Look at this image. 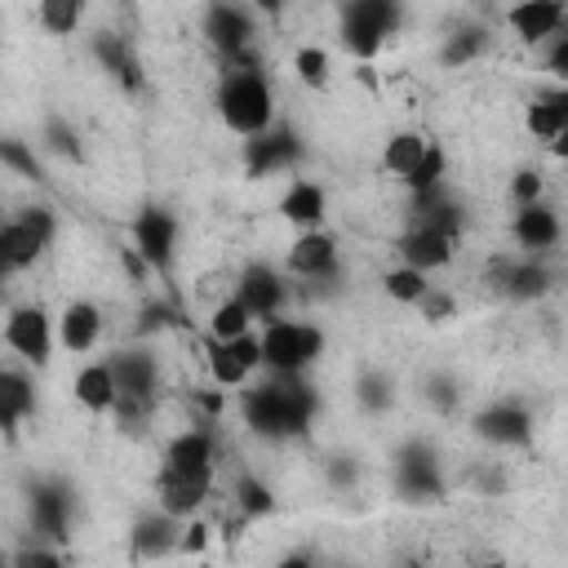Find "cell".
<instances>
[{"instance_id": "7dc6e473", "label": "cell", "mask_w": 568, "mask_h": 568, "mask_svg": "<svg viewBox=\"0 0 568 568\" xmlns=\"http://www.w3.org/2000/svg\"><path fill=\"white\" fill-rule=\"evenodd\" d=\"M324 475H328V484H333V488H355V479H359V466H355L351 457H333V462L324 466Z\"/></svg>"}, {"instance_id": "8992f818", "label": "cell", "mask_w": 568, "mask_h": 568, "mask_svg": "<svg viewBox=\"0 0 568 568\" xmlns=\"http://www.w3.org/2000/svg\"><path fill=\"white\" fill-rule=\"evenodd\" d=\"M53 235H58V217H53L49 204H31L18 217H9L0 226V262H4V271L36 266L40 253L53 244Z\"/></svg>"}, {"instance_id": "681fc988", "label": "cell", "mask_w": 568, "mask_h": 568, "mask_svg": "<svg viewBox=\"0 0 568 568\" xmlns=\"http://www.w3.org/2000/svg\"><path fill=\"white\" fill-rule=\"evenodd\" d=\"M550 111H555V120H559V129H568V84H555V89H546V93H537Z\"/></svg>"}, {"instance_id": "ac0fdd59", "label": "cell", "mask_w": 568, "mask_h": 568, "mask_svg": "<svg viewBox=\"0 0 568 568\" xmlns=\"http://www.w3.org/2000/svg\"><path fill=\"white\" fill-rule=\"evenodd\" d=\"M89 53H93V62H98L124 93H138V89H142V67H138V53H133V44H129L124 36L98 31V36H89Z\"/></svg>"}, {"instance_id": "cb8c5ba5", "label": "cell", "mask_w": 568, "mask_h": 568, "mask_svg": "<svg viewBox=\"0 0 568 568\" xmlns=\"http://www.w3.org/2000/svg\"><path fill=\"white\" fill-rule=\"evenodd\" d=\"M280 213H284V222H293L297 231H315V226H324L328 195H324L320 182H311V178H293L288 191H284V200H280Z\"/></svg>"}, {"instance_id": "d6a6232c", "label": "cell", "mask_w": 568, "mask_h": 568, "mask_svg": "<svg viewBox=\"0 0 568 568\" xmlns=\"http://www.w3.org/2000/svg\"><path fill=\"white\" fill-rule=\"evenodd\" d=\"M382 288H386V297H390V302L417 306V297L430 288V280H426V271H417V266L399 262V266H390V271L382 275Z\"/></svg>"}, {"instance_id": "4316f807", "label": "cell", "mask_w": 568, "mask_h": 568, "mask_svg": "<svg viewBox=\"0 0 568 568\" xmlns=\"http://www.w3.org/2000/svg\"><path fill=\"white\" fill-rule=\"evenodd\" d=\"M488 44H493V36H488L484 27L462 22V27H453V31L444 36V44H439V67H448V71L470 67L475 58H484V53H488Z\"/></svg>"}, {"instance_id": "484cf974", "label": "cell", "mask_w": 568, "mask_h": 568, "mask_svg": "<svg viewBox=\"0 0 568 568\" xmlns=\"http://www.w3.org/2000/svg\"><path fill=\"white\" fill-rule=\"evenodd\" d=\"M31 413H36V382L22 368H4L0 373V426H4V435L13 439L22 417H31Z\"/></svg>"}, {"instance_id": "f907efd6", "label": "cell", "mask_w": 568, "mask_h": 568, "mask_svg": "<svg viewBox=\"0 0 568 568\" xmlns=\"http://www.w3.org/2000/svg\"><path fill=\"white\" fill-rule=\"evenodd\" d=\"M209 541V528L204 524H191V528H182V546H178V555H191V550H200Z\"/></svg>"}, {"instance_id": "d6986e66", "label": "cell", "mask_w": 568, "mask_h": 568, "mask_svg": "<svg viewBox=\"0 0 568 568\" xmlns=\"http://www.w3.org/2000/svg\"><path fill=\"white\" fill-rule=\"evenodd\" d=\"M111 373L120 382V395L133 399H155L160 395V359L146 346H124L111 355Z\"/></svg>"}, {"instance_id": "74e56055", "label": "cell", "mask_w": 568, "mask_h": 568, "mask_svg": "<svg viewBox=\"0 0 568 568\" xmlns=\"http://www.w3.org/2000/svg\"><path fill=\"white\" fill-rule=\"evenodd\" d=\"M0 164H4L9 173L27 178V182H40V178H44V173H40L36 151H31L27 142H18V138H4V142H0Z\"/></svg>"}, {"instance_id": "7a4b0ae2", "label": "cell", "mask_w": 568, "mask_h": 568, "mask_svg": "<svg viewBox=\"0 0 568 568\" xmlns=\"http://www.w3.org/2000/svg\"><path fill=\"white\" fill-rule=\"evenodd\" d=\"M217 115L235 138H257L275 124L271 80L262 71H226L217 84Z\"/></svg>"}, {"instance_id": "816d5d0a", "label": "cell", "mask_w": 568, "mask_h": 568, "mask_svg": "<svg viewBox=\"0 0 568 568\" xmlns=\"http://www.w3.org/2000/svg\"><path fill=\"white\" fill-rule=\"evenodd\" d=\"M248 4H253V13H262V18H271V22H280L284 9H288V0H248Z\"/></svg>"}, {"instance_id": "4fadbf2b", "label": "cell", "mask_w": 568, "mask_h": 568, "mask_svg": "<svg viewBox=\"0 0 568 568\" xmlns=\"http://www.w3.org/2000/svg\"><path fill=\"white\" fill-rule=\"evenodd\" d=\"M204 36H209V44L217 49V58H226V53L253 44V36H257L253 4L244 9V4H235V0H213V4L204 9Z\"/></svg>"}, {"instance_id": "9a60e30c", "label": "cell", "mask_w": 568, "mask_h": 568, "mask_svg": "<svg viewBox=\"0 0 568 568\" xmlns=\"http://www.w3.org/2000/svg\"><path fill=\"white\" fill-rule=\"evenodd\" d=\"M213 493V475H186V470H169L160 466L155 475V506L178 515V519H191Z\"/></svg>"}, {"instance_id": "7bdbcfd3", "label": "cell", "mask_w": 568, "mask_h": 568, "mask_svg": "<svg viewBox=\"0 0 568 568\" xmlns=\"http://www.w3.org/2000/svg\"><path fill=\"white\" fill-rule=\"evenodd\" d=\"M541 191H546V182H541L537 169H519V173L510 178V200H515V204H532V200H541Z\"/></svg>"}, {"instance_id": "c3c4849f", "label": "cell", "mask_w": 568, "mask_h": 568, "mask_svg": "<svg viewBox=\"0 0 568 568\" xmlns=\"http://www.w3.org/2000/svg\"><path fill=\"white\" fill-rule=\"evenodd\" d=\"M173 320V311L164 306V302H146V311L138 315V333H155V328H164Z\"/></svg>"}, {"instance_id": "d4e9b609", "label": "cell", "mask_w": 568, "mask_h": 568, "mask_svg": "<svg viewBox=\"0 0 568 568\" xmlns=\"http://www.w3.org/2000/svg\"><path fill=\"white\" fill-rule=\"evenodd\" d=\"M213 462H217V448H213V435L209 430H182L169 439L164 448V466L169 470H186V475H213Z\"/></svg>"}, {"instance_id": "6da1fadb", "label": "cell", "mask_w": 568, "mask_h": 568, "mask_svg": "<svg viewBox=\"0 0 568 568\" xmlns=\"http://www.w3.org/2000/svg\"><path fill=\"white\" fill-rule=\"evenodd\" d=\"M315 408H320V399L302 382V373H275V382H262V386L244 390V399H240L244 426L271 444L302 439L315 422Z\"/></svg>"}, {"instance_id": "f1b7e54d", "label": "cell", "mask_w": 568, "mask_h": 568, "mask_svg": "<svg viewBox=\"0 0 568 568\" xmlns=\"http://www.w3.org/2000/svg\"><path fill=\"white\" fill-rule=\"evenodd\" d=\"M501 293H506L510 302H537V297H546V293H550V271H546V262H541L537 253L519 257Z\"/></svg>"}, {"instance_id": "7402d4cb", "label": "cell", "mask_w": 568, "mask_h": 568, "mask_svg": "<svg viewBox=\"0 0 568 568\" xmlns=\"http://www.w3.org/2000/svg\"><path fill=\"white\" fill-rule=\"evenodd\" d=\"M182 546V519L169 510H151L133 524V559H164Z\"/></svg>"}, {"instance_id": "9c48e42d", "label": "cell", "mask_w": 568, "mask_h": 568, "mask_svg": "<svg viewBox=\"0 0 568 568\" xmlns=\"http://www.w3.org/2000/svg\"><path fill=\"white\" fill-rule=\"evenodd\" d=\"M470 430L493 448H524L532 439V413L519 399H493L470 417Z\"/></svg>"}, {"instance_id": "52a82bcc", "label": "cell", "mask_w": 568, "mask_h": 568, "mask_svg": "<svg viewBox=\"0 0 568 568\" xmlns=\"http://www.w3.org/2000/svg\"><path fill=\"white\" fill-rule=\"evenodd\" d=\"M133 248L151 262L160 280H173V253H178V217L160 204H146L133 217Z\"/></svg>"}, {"instance_id": "db71d44e", "label": "cell", "mask_w": 568, "mask_h": 568, "mask_svg": "<svg viewBox=\"0 0 568 568\" xmlns=\"http://www.w3.org/2000/svg\"><path fill=\"white\" fill-rule=\"evenodd\" d=\"M546 146H550V155H555V160H564V164H568V129H564L555 142H546Z\"/></svg>"}, {"instance_id": "bcb514c9", "label": "cell", "mask_w": 568, "mask_h": 568, "mask_svg": "<svg viewBox=\"0 0 568 568\" xmlns=\"http://www.w3.org/2000/svg\"><path fill=\"white\" fill-rule=\"evenodd\" d=\"M515 262H519V257H510V253H493V257H488V266H484V280L501 293V288H506V280H510V271H515Z\"/></svg>"}, {"instance_id": "ab89813d", "label": "cell", "mask_w": 568, "mask_h": 568, "mask_svg": "<svg viewBox=\"0 0 568 568\" xmlns=\"http://www.w3.org/2000/svg\"><path fill=\"white\" fill-rule=\"evenodd\" d=\"M524 124H528V133L537 138V142H555L564 129H559V120H555V111L541 102V98H532L528 102V111H524Z\"/></svg>"}, {"instance_id": "1f68e13d", "label": "cell", "mask_w": 568, "mask_h": 568, "mask_svg": "<svg viewBox=\"0 0 568 568\" xmlns=\"http://www.w3.org/2000/svg\"><path fill=\"white\" fill-rule=\"evenodd\" d=\"M36 18L49 36H75L84 22V0H40Z\"/></svg>"}, {"instance_id": "f5cc1de1", "label": "cell", "mask_w": 568, "mask_h": 568, "mask_svg": "<svg viewBox=\"0 0 568 568\" xmlns=\"http://www.w3.org/2000/svg\"><path fill=\"white\" fill-rule=\"evenodd\" d=\"M200 408L217 417V413H222V390H204V395H200Z\"/></svg>"}, {"instance_id": "ee69618b", "label": "cell", "mask_w": 568, "mask_h": 568, "mask_svg": "<svg viewBox=\"0 0 568 568\" xmlns=\"http://www.w3.org/2000/svg\"><path fill=\"white\" fill-rule=\"evenodd\" d=\"M546 71L568 84V31H559V36L546 40Z\"/></svg>"}, {"instance_id": "603a6c76", "label": "cell", "mask_w": 568, "mask_h": 568, "mask_svg": "<svg viewBox=\"0 0 568 568\" xmlns=\"http://www.w3.org/2000/svg\"><path fill=\"white\" fill-rule=\"evenodd\" d=\"M71 395H75V404H80L84 413H111L115 399H120V382H115V373H111V359L84 364V368L75 373V382H71Z\"/></svg>"}, {"instance_id": "83f0119b", "label": "cell", "mask_w": 568, "mask_h": 568, "mask_svg": "<svg viewBox=\"0 0 568 568\" xmlns=\"http://www.w3.org/2000/svg\"><path fill=\"white\" fill-rule=\"evenodd\" d=\"M430 151V138L426 133H413V129H399V133H390L386 138V146H382V169L386 173H395V178H408L417 164H422V155Z\"/></svg>"}, {"instance_id": "277c9868", "label": "cell", "mask_w": 568, "mask_h": 568, "mask_svg": "<svg viewBox=\"0 0 568 568\" xmlns=\"http://www.w3.org/2000/svg\"><path fill=\"white\" fill-rule=\"evenodd\" d=\"M324 355V328L302 320H266L262 328V359L271 373H302Z\"/></svg>"}, {"instance_id": "5bb4252c", "label": "cell", "mask_w": 568, "mask_h": 568, "mask_svg": "<svg viewBox=\"0 0 568 568\" xmlns=\"http://www.w3.org/2000/svg\"><path fill=\"white\" fill-rule=\"evenodd\" d=\"M235 297L253 311V320H275L280 306H284V297H288V284H284V275H280L275 266H266V262H248V266L240 271Z\"/></svg>"}, {"instance_id": "f6af8a7d", "label": "cell", "mask_w": 568, "mask_h": 568, "mask_svg": "<svg viewBox=\"0 0 568 568\" xmlns=\"http://www.w3.org/2000/svg\"><path fill=\"white\" fill-rule=\"evenodd\" d=\"M36 564H62V550H49V546H44V537H40L36 546L13 550V568H36Z\"/></svg>"}, {"instance_id": "30bf717a", "label": "cell", "mask_w": 568, "mask_h": 568, "mask_svg": "<svg viewBox=\"0 0 568 568\" xmlns=\"http://www.w3.org/2000/svg\"><path fill=\"white\" fill-rule=\"evenodd\" d=\"M302 160V138L284 124H271L266 133L257 138H244V173L248 178H271V173H284Z\"/></svg>"}, {"instance_id": "60d3db41", "label": "cell", "mask_w": 568, "mask_h": 568, "mask_svg": "<svg viewBox=\"0 0 568 568\" xmlns=\"http://www.w3.org/2000/svg\"><path fill=\"white\" fill-rule=\"evenodd\" d=\"M44 146L58 151V155H67V160H80V138H75V129H67L62 115H49L44 120Z\"/></svg>"}, {"instance_id": "b9f144b4", "label": "cell", "mask_w": 568, "mask_h": 568, "mask_svg": "<svg viewBox=\"0 0 568 568\" xmlns=\"http://www.w3.org/2000/svg\"><path fill=\"white\" fill-rule=\"evenodd\" d=\"M417 311L430 320V324H448L453 320V311H457V302H453V293H444V288H426L422 297H417Z\"/></svg>"}, {"instance_id": "5b68a950", "label": "cell", "mask_w": 568, "mask_h": 568, "mask_svg": "<svg viewBox=\"0 0 568 568\" xmlns=\"http://www.w3.org/2000/svg\"><path fill=\"white\" fill-rule=\"evenodd\" d=\"M390 484H395V497L408 506H426V501H439L448 493L444 470H439V453L426 439H404L395 448Z\"/></svg>"}, {"instance_id": "f35d334b", "label": "cell", "mask_w": 568, "mask_h": 568, "mask_svg": "<svg viewBox=\"0 0 568 568\" xmlns=\"http://www.w3.org/2000/svg\"><path fill=\"white\" fill-rule=\"evenodd\" d=\"M426 404H430L435 413H453V408L462 404V386H457V377H448V373H430V377H426Z\"/></svg>"}, {"instance_id": "836d02e7", "label": "cell", "mask_w": 568, "mask_h": 568, "mask_svg": "<svg viewBox=\"0 0 568 568\" xmlns=\"http://www.w3.org/2000/svg\"><path fill=\"white\" fill-rule=\"evenodd\" d=\"M248 324H253V311L231 293L226 302H217L213 306V315H209V337H222V342H231V337H240V333H248Z\"/></svg>"}, {"instance_id": "3957f363", "label": "cell", "mask_w": 568, "mask_h": 568, "mask_svg": "<svg viewBox=\"0 0 568 568\" xmlns=\"http://www.w3.org/2000/svg\"><path fill=\"white\" fill-rule=\"evenodd\" d=\"M399 22H404V4L399 0H346L337 31H342L346 53L359 58V62H368L399 31Z\"/></svg>"}, {"instance_id": "d590c367", "label": "cell", "mask_w": 568, "mask_h": 568, "mask_svg": "<svg viewBox=\"0 0 568 568\" xmlns=\"http://www.w3.org/2000/svg\"><path fill=\"white\" fill-rule=\"evenodd\" d=\"M444 173H448V155H444V146H435L430 142V151L422 155V164L408 173V178H399L413 195H422V191H435V186H444Z\"/></svg>"}, {"instance_id": "11a10c76", "label": "cell", "mask_w": 568, "mask_h": 568, "mask_svg": "<svg viewBox=\"0 0 568 568\" xmlns=\"http://www.w3.org/2000/svg\"><path fill=\"white\" fill-rule=\"evenodd\" d=\"M315 559V550H293V555H284V568H297V564H311Z\"/></svg>"}, {"instance_id": "ffe728a7", "label": "cell", "mask_w": 568, "mask_h": 568, "mask_svg": "<svg viewBox=\"0 0 568 568\" xmlns=\"http://www.w3.org/2000/svg\"><path fill=\"white\" fill-rule=\"evenodd\" d=\"M98 337H102V311H98V302L71 297L62 306V315H58V342H62V351L89 355L98 346Z\"/></svg>"}, {"instance_id": "f546056e", "label": "cell", "mask_w": 568, "mask_h": 568, "mask_svg": "<svg viewBox=\"0 0 568 568\" xmlns=\"http://www.w3.org/2000/svg\"><path fill=\"white\" fill-rule=\"evenodd\" d=\"M355 404H359L364 413H386V408L395 404V377L382 373V368H364V373L355 377Z\"/></svg>"}, {"instance_id": "8d00e7d4", "label": "cell", "mask_w": 568, "mask_h": 568, "mask_svg": "<svg viewBox=\"0 0 568 568\" xmlns=\"http://www.w3.org/2000/svg\"><path fill=\"white\" fill-rule=\"evenodd\" d=\"M293 71H297V80H302L306 89H324V84H328V53H324L320 44H302V49L293 53Z\"/></svg>"}, {"instance_id": "4dcf8cb0", "label": "cell", "mask_w": 568, "mask_h": 568, "mask_svg": "<svg viewBox=\"0 0 568 568\" xmlns=\"http://www.w3.org/2000/svg\"><path fill=\"white\" fill-rule=\"evenodd\" d=\"M209 373H213V382H217V386H244L253 368L235 355V346H231V342L209 337Z\"/></svg>"}, {"instance_id": "7c38bea8", "label": "cell", "mask_w": 568, "mask_h": 568, "mask_svg": "<svg viewBox=\"0 0 568 568\" xmlns=\"http://www.w3.org/2000/svg\"><path fill=\"white\" fill-rule=\"evenodd\" d=\"M284 266H288V275H302V280H333L337 266H342V248L324 226H315V231H302L288 244Z\"/></svg>"}, {"instance_id": "2e32d148", "label": "cell", "mask_w": 568, "mask_h": 568, "mask_svg": "<svg viewBox=\"0 0 568 568\" xmlns=\"http://www.w3.org/2000/svg\"><path fill=\"white\" fill-rule=\"evenodd\" d=\"M568 22V4L564 0H515L506 9V27L524 40V44H546L550 36H559Z\"/></svg>"}, {"instance_id": "e0dca14e", "label": "cell", "mask_w": 568, "mask_h": 568, "mask_svg": "<svg viewBox=\"0 0 568 568\" xmlns=\"http://www.w3.org/2000/svg\"><path fill=\"white\" fill-rule=\"evenodd\" d=\"M510 235H515L519 248H528V253H546V248L559 244L564 222H559V213H555L546 200H532V204H515Z\"/></svg>"}, {"instance_id": "ba28073f", "label": "cell", "mask_w": 568, "mask_h": 568, "mask_svg": "<svg viewBox=\"0 0 568 568\" xmlns=\"http://www.w3.org/2000/svg\"><path fill=\"white\" fill-rule=\"evenodd\" d=\"M53 320H49V311L44 306H13L9 315H4V346L13 351V355H22L27 364H49V355H53Z\"/></svg>"}, {"instance_id": "8fae6325", "label": "cell", "mask_w": 568, "mask_h": 568, "mask_svg": "<svg viewBox=\"0 0 568 568\" xmlns=\"http://www.w3.org/2000/svg\"><path fill=\"white\" fill-rule=\"evenodd\" d=\"M27 515H31L36 537L62 541L71 532V488L62 479H36L27 497Z\"/></svg>"}, {"instance_id": "44dd1931", "label": "cell", "mask_w": 568, "mask_h": 568, "mask_svg": "<svg viewBox=\"0 0 568 568\" xmlns=\"http://www.w3.org/2000/svg\"><path fill=\"white\" fill-rule=\"evenodd\" d=\"M453 235H444V231H435V226H422V222H413V231H404L399 235V262H408V266H417V271H439V266H448L453 262Z\"/></svg>"}, {"instance_id": "e575fe53", "label": "cell", "mask_w": 568, "mask_h": 568, "mask_svg": "<svg viewBox=\"0 0 568 568\" xmlns=\"http://www.w3.org/2000/svg\"><path fill=\"white\" fill-rule=\"evenodd\" d=\"M235 506H240L244 519H262V515L275 510V493H271L257 475H240V479H235Z\"/></svg>"}]
</instances>
